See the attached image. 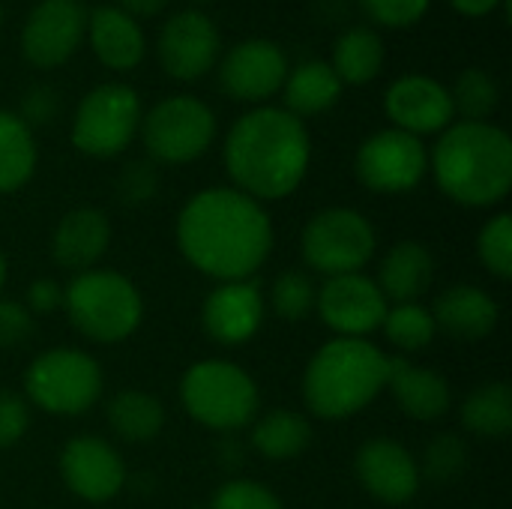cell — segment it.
Masks as SVG:
<instances>
[{
	"mask_svg": "<svg viewBox=\"0 0 512 509\" xmlns=\"http://www.w3.org/2000/svg\"><path fill=\"white\" fill-rule=\"evenodd\" d=\"M183 258L219 282L252 279L273 249V225L261 201L234 186L195 192L177 216Z\"/></svg>",
	"mask_w": 512,
	"mask_h": 509,
	"instance_id": "cell-1",
	"label": "cell"
},
{
	"mask_svg": "<svg viewBox=\"0 0 512 509\" xmlns=\"http://www.w3.org/2000/svg\"><path fill=\"white\" fill-rule=\"evenodd\" d=\"M222 156L234 189L255 201H279L303 183L312 141L300 117L264 105L231 126Z\"/></svg>",
	"mask_w": 512,
	"mask_h": 509,
	"instance_id": "cell-2",
	"label": "cell"
},
{
	"mask_svg": "<svg viewBox=\"0 0 512 509\" xmlns=\"http://www.w3.org/2000/svg\"><path fill=\"white\" fill-rule=\"evenodd\" d=\"M438 189L462 207H495L512 189V141L495 123L462 120L429 156Z\"/></svg>",
	"mask_w": 512,
	"mask_h": 509,
	"instance_id": "cell-3",
	"label": "cell"
},
{
	"mask_svg": "<svg viewBox=\"0 0 512 509\" xmlns=\"http://www.w3.org/2000/svg\"><path fill=\"white\" fill-rule=\"evenodd\" d=\"M387 375L390 357L369 339H330L306 366V408L321 420H348L387 390Z\"/></svg>",
	"mask_w": 512,
	"mask_h": 509,
	"instance_id": "cell-4",
	"label": "cell"
},
{
	"mask_svg": "<svg viewBox=\"0 0 512 509\" xmlns=\"http://www.w3.org/2000/svg\"><path fill=\"white\" fill-rule=\"evenodd\" d=\"M63 309L72 327L99 345L129 339L144 318L138 285L114 270H84L63 288Z\"/></svg>",
	"mask_w": 512,
	"mask_h": 509,
	"instance_id": "cell-5",
	"label": "cell"
},
{
	"mask_svg": "<svg viewBox=\"0 0 512 509\" xmlns=\"http://www.w3.org/2000/svg\"><path fill=\"white\" fill-rule=\"evenodd\" d=\"M180 399L186 414L213 432L249 426L261 405L255 378L228 360H201L189 366L180 384Z\"/></svg>",
	"mask_w": 512,
	"mask_h": 509,
	"instance_id": "cell-6",
	"label": "cell"
},
{
	"mask_svg": "<svg viewBox=\"0 0 512 509\" xmlns=\"http://www.w3.org/2000/svg\"><path fill=\"white\" fill-rule=\"evenodd\" d=\"M27 399L54 417L87 414L102 399V369L78 348H51L24 372Z\"/></svg>",
	"mask_w": 512,
	"mask_h": 509,
	"instance_id": "cell-7",
	"label": "cell"
},
{
	"mask_svg": "<svg viewBox=\"0 0 512 509\" xmlns=\"http://www.w3.org/2000/svg\"><path fill=\"white\" fill-rule=\"evenodd\" d=\"M303 261L330 276L363 273L375 255L378 234L372 222L351 207H327L315 213L303 228Z\"/></svg>",
	"mask_w": 512,
	"mask_h": 509,
	"instance_id": "cell-8",
	"label": "cell"
},
{
	"mask_svg": "<svg viewBox=\"0 0 512 509\" xmlns=\"http://www.w3.org/2000/svg\"><path fill=\"white\" fill-rule=\"evenodd\" d=\"M141 126V99L129 84L111 81L93 87L75 108L72 117V144L93 156L111 159L129 147Z\"/></svg>",
	"mask_w": 512,
	"mask_h": 509,
	"instance_id": "cell-9",
	"label": "cell"
},
{
	"mask_svg": "<svg viewBox=\"0 0 512 509\" xmlns=\"http://www.w3.org/2000/svg\"><path fill=\"white\" fill-rule=\"evenodd\" d=\"M141 141L156 162H195L216 138V114L195 96H168L141 117Z\"/></svg>",
	"mask_w": 512,
	"mask_h": 509,
	"instance_id": "cell-10",
	"label": "cell"
},
{
	"mask_svg": "<svg viewBox=\"0 0 512 509\" xmlns=\"http://www.w3.org/2000/svg\"><path fill=\"white\" fill-rule=\"evenodd\" d=\"M357 180L384 195L411 192L429 171L426 144L402 129H381L369 135L354 159Z\"/></svg>",
	"mask_w": 512,
	"mask_h": 509,
	"instance_id": "cell-11",
	"label": "cell"
},
{
	"mask_svg": "<svg viewBox=\"0 0 512 509\" xmlns=\"http://www.w3.org/2000/svg\"><path fill=\"white\" fill-rule=\"evenodd\" d=\"M321 321L342 339H366L384 324L390 309L387 297L366 273L330 276L315 300Z\"/></svg>",
	"mask_w": 512,
	"mask_h": 509,
	"instance_id": "cell-12",
	"label": "cell"
},
{
	"mask_svg": "<svg viewBox=\"0 0 512 509\" xmlns=\"http://www.w3.org/2000/svg\"><path fill=\"white\" fill-rule=\"evenodd\" d=\"M87 30L81 0H39L21 30V54L36 69L63 66Z\"/></svg>",
	"mask_w": 512,
	"mask_h": 509,
	"instance_id": "cell-13",
	"label": "cell"
},
{
	"mask_svg": "<svg viewBox=\"0 0 512 509\" xmlns=\"http://www.w3.org/2000/svg\"><path fill=\"white\" fill-rule=\"evenodd\" d=\"M219 51H222L219 30L198 9H183L171 15L159 30V42H156L162 69L177 81H195L207 75L219 63Z\"/></svg>",
	"mask_w": 512,
	"mask_h": 509,
	"instance_id": "cell-14",
	"label": "cell"
},
{
	"mask_svg": "<svg viewBox=\"0 0 512 509\" xmlns=\"http://www.w3.org/2000/svg\"><path fill=\"white\" fill-rule=\"evenodd\" d=\"M60 477L66 489L90 504H105L117 498L126 486V465L120 453L93 435L72 438L60 453Z\"/></svg>",
	"mask_w": 512,
	"mask_h": 509,
	"instance_id": "cell-15",
	"label": "cell"
},
{
	"mask_svg": "<svg viewBox=\"0 0 512 509\" xmlns=\"http://www.w3.org/2000/svg\"><path fill=\"white\" fill-rule=\"evenodd\" d=\"M288 78V57L270 39H246L234 45L219 63V84L237 102H261L282 90Z\"/></svg>",
	"mask_w": 512,
	"mask_h": 509,
	"instance_id": "cell-16",
	"label": "cell"
},
{
	"mask_svg": "<svg viewBox=\"0 0 512 509\" xmlns=\"http://www.w3.org/2000/svg\"><path fill=\"white\" fill-rule=\"evenodd\" d=\"M384 111L393 120V129H402L417 138L444 132L456 117L450 90L429 75L396 78L384 93Z\"/></svg>",
	"mask_w": 512,
	"mask_h": 509,
	"instance_id": "cell-17",
	"label": "cell"
},
{
	"mask_svg": "<svg viewBox=\"0 0 512 509\" xmlns=\"http://www.w3.org/2000/svg\"><path fill=\"white\" fill-rule=\"evenodd\" d=\"M354 471L360 486L381 504H408L420 489V465L408 447L393 438H372L357 450Z\"/></svg>",
	"mask_w": 512,
	"mask_h": 509,
	"instance_id": "cell-18",
	"label": "cell"
},
{
	"mask_svg": "<svg viewBox=\"0 0 512 509\" xmlns=\"http://www.w3.org/2000/svg\"><path fill=\"white\" fill-rule=\"evenodd\" d=\"M264 294L252 279H237V282H219L201 309L204 330L213 342L219 345H243L249 342L261 324H264Z\"/></svg>",
	"mask_w": 512,
	"mask_h": 509,
	"instance_id": "cell-19",
	"label": "cell"
},
{
	"mask_svg": "<svg viewBox=\"0 0 512 509\" xmlns=\"http://www.w3.org/2000/svg\"><path fill=\"white\" fill-rule=\"evenodd\" d=\"M111 243V225L102 210L96 207H75L69 210L54 234H51V258L72 273L93 270L99 258L108 252Z\"/></svg>",
	"mask_w": 512,
	"mask_h": 509,
	"instance_id": "cell-20",
	"label": "cell"
},
{
	"mask_svg": "<svg viewBox=\"0 0 512 509\" xmlns=\"http://www.w3.org/2000/svg\"><path fill=\"white\" fill-rule=\"evenodd\" d=\"M435 327L459 342H480L495 333L501 309L480 285H453L432 306Z\"/></svg>",
	"mask_w": 512,
	"mask_h": 509,
	"instance_id": "cell-21",
	"label": "cell"
},
{
	"mask_svg": "<svg viewBox=\"0 0 512 509\" xmlns=\"http://www.w3.org/2000/svg\"><path fill=\"white\" fill-rule=\"evenodd\" d=\"M387 390H393L399 408L420 423H432L441 420L450 405H453V393L444 375L414 366L405 357H390V375H387Z\"/></svg>",
	"mask_w": 512,
	"mask_h": 509,
	"instance_id": "cell-22",
	"label": "cell"
},
{
	"mask_svg": "<svg viewBox=\"0 0 512 509\" xmlns=\"http://www.w3.org/2000/svg\"><path fill=\"white\" fill-rule=\"evenodd\" d=\"M93 54L117 72H129L135 69L144 54H147V39L144 30L135 18H129L123 9L117 6H96L87 15V30Z\"/></svg>",
	"mask_w": 512,
	"mask_h": 509,
	"instance_id": "cell-23",
	"label": "cell"
},
{
	"mask_svg": "<svg viewBox=\"0 0 512 509\" xmlns=\"http://www.w3.org/2000/svg\"><path fill=\"white\" fill-rule=\"evenodd\" d=\"M432 282H435V258L429 246L417 240L396 243L384 255L375 279L387 303H420V297L432 288Z\"/></svg>",
	"mask_w": 512,
	"mask_h": 509,
	"instance_id": "cell-24",
	"label": "cell"
},
{
	"mask_svg": "<svg viewBox=\"0 0 512 509\" xmlns=\"http://www.w3.org/2000/svg\"><path fill=\"white\" fill-rule=\"evenodd\" d=\"M342 81L333 72L330 63L324 60H309L303 66H297L294 72H288L282 90H285V111H291L294 117H315L330 111L339 96H342Z\"/></svg>",
	"mask_w": 512,
	"mask_h": 509,
	"instance_id": "cell-25",
	"label": "cell"
},
{
	"mask_svg": "<svg viewBox=\"0 0 512 509\" xmlns=\"http://www.w3.org/2000/svg\"><path fill=\"white\" fill-rule=\"evenodd\" d=\"M105 414H108V426L114 429V435L129 444H147L165 426L162 402L144 390H120L117 396H111Z\"/></svg>",
	"mask_w": 512,
	"mask_h": 509,
	"instance_id": "cell-26",
	"label": "cell"
},
{
	"mask_svg": "<svg viewBox=\"0 0 512 509\" xmlns=\"http://www.w3.org/2000/svg\"><path fill=\"white\" fill-rule=\"evenodd\" d=\"M312 444V426L303 414L276 408L252 426V447L270 462H288L306 453Z\"/></svg>",
	"mask_w": 512,
	"mask_h": 509,
	"instance_id": "cell-27",
	"label": "cell"
},
{
	"mask_svg": "<svg viewBox=\"0 0 512 509\" xmlns=\"http://www.w3.org/2000/svg\"><path fill=\"white\" fill-rule=\"evenodd\" d=\"M384 39L369 27L345 30L333 45V72L342 84H369L384 69Z\"/></svg>",
	"mask_w": 512,
	"mask_h": 509,
	"instance_id": "cell-28",
	"label": "cell"
},
{
	"mask_svg": "<svg viewBox=\"0 0 512 509\" xmlns=\"http://www.w3.org/2000/svg\"><path fill=\"white\" fill-rule=\"evenodd\" d=\"M33 129L12 111L0 108V195L18 192L36 171Z\"/></svg>",
	"mask_w": 512,
	"mask_h": 509,
	"instance_id": "cell-29",
	"label": "cell"
},
{
	"mask_svg": "<svg viewBox=\"0 0 512 509\" xmlns=\"http://www.w3.org/2000/svg\"><path fill=\"white\" fill-rule=\"evenodd\" d=\"M462 426L480 438L501 441L512 429V390L507 381L480 384L462 402Z\"/></svg>",
	"mask_w": 512,
	"mask_h": 509,
	"instance_id": "cell-30",
	"label": "cell"
},
{
	"mask_svg": "<svg viewBox=\"0 0 512 509\" xmlns=\"http://www.w3.org/2000/svg\"><path fill=\"white\" fill-rule=\"evenodd\" d=\"M381 330L387 333V339L414 354V351H426L435 336H438V327H435V318H432V309L420 306V303H396L387 309L384 315V324Z\"/></svg>",
	"mask_w": 512,
	"mask_h": 509,
	"instance_id": "cell-31",
	"label": "cell"
},
{
	"mask_svg": "<svg viewBox=\"0 0 512 509\" xmlns=\"http://www.w3.org/2000/svg\"><path fill=\"white\" fill-rule=\"evenodd\" d=\"M456 114H462L471 123H489V117L498 111L501 90L498 81L483 69H465L456 78V87L450 90Z\"/></svg>",
	"mask_w": 512,
	"mask_h": 509,
	"instance_id": "cell-32",
	"label": "cell"
},
{
	"mask_svg": "<svg viewBox=\"0 0 512 509\" xmlns=\"http://www.w3.org/2000/svg\"><path fill=\"white\" fill-rule=\"evenodd\" d=\"M315 300H318V288H315V282L306 273L285 270V273L276 276L270 303H273V312L282 321H288V324L306 321L315 312Z\"/></svg>",
	"mask_w": 512,
	"mask_h": 509,
	"instance_id": "cell-33",
	"label": "cell"
},
{
	"mask_svg": "<svg viewBox=\"0 0 512 509\" xmlns=\"http://www.w3.org/2000/svg\"><path fill=\"white\" fill-rule=\"evenodd\" d=\"M468 456H471L468 444H465L459 435L444 432V435H438V438L426 447L420 477H426V480L435 483V486H450V483H456V480L465 474Z\"/></svg>",
	"mask_w": 512,
	"mask_h": 509,
	"instance_id": "cell-34",
	"label": "cell"
},
{
	"mask_svg": "<svg viewBox=\"0 0 512 509\" xmlns=\"http://www.w3.org/2000/svg\"><path fill=\"white\" fill-rule=\"evenodd\" d=\"M477 255L483 261V267L498 276V279H510L512 276V216L510 213H498L492 216L480 234H477Z\"/></svg>",
	"mask_w": 512,
	"mask_h": 509,
	"instance_id": "cell-35",
	"label": "cell"
},
{
	"mask_svg": "<svg viewBox=\"0 0 512 509\" xmlns=\"http://www.w3.org/2000/svg\"><path fill=\"white\" fill-rule=\"evenodd\" d=\"M207 509H285L279 495L255 480H231L216 489Z\"/></svg>",
	"mask_w": 512,
	"mask_h": 509,
	"instance_id": "cell-36",
	"label": "cell"
},
{
	"mask_svg": "<svg viewBox=\"0 0 512 509\" xmlns=\"http://www.w3.org/2000/svg\"><path fill=\"white\" fill-rule=\"evenodd\" d=\"M363 12L384 27H411L423 21L432 0H360Z\"/></svg>",
	"mask_w": 512,
	"mask_h": 509,
	"instance_id": "cell-37",
	"label": "cell"
},
{
	"mask_svg": "<svg viewBox=\"0 0 512 509\" xmlns=\"http://www.w3.org/2000/svg\"><path fill=\"white\" fill-rule=\"evenodd\" d=\"M159 189V174L150 162H129L123 171H120V180H117V195L123 204H144L156 195Z\"/></svg>",
	"mask_w": 512,
	"mask_h": 509,
	"instance_id": "cell-38",
	"label": "cell"
},
{
	"mask_svg": "<svg viewBox=\"0 0 512 509\" xmlns=\"http://www.w3.org/2000/svg\"><path fill=\"white\" fill-rule=\"evenodd\" d=\"M30 429V405L9 390H0V450L15 447Z\"/></svg>",
	"mask_w": 512,
	"mask_h": 509,
	"instance_id": "cell-39",
	"label": "cell"
},
{
	"mask_svg": "<svg viewBox=\"0 0 512 509\" xmlns=\"http://www.w3.org/2000/svg\"><path fill=\"white\" fill-rule=\"evenodd\" d=\"M33 333V315L24 303L0 297V348H18Z\"/></svg>",
	"mask_w": 512,
	"mask_h": 509,
	"instance_id": "cell-40",
	"label": "cell"
},
{
	"mask_svg": "<svg viewBox=\"0 0 512 509\" xmlns=\"http://www.w3.org/2000/svg\"><path fill=\"white\" fill-rule=\"evenodd\" d=\"M57 105H60L57 93H54L51 87L39 84V87H30V90L24 93V99H21V114H18V117H21L27 126H42V123H48V120L54 117Z\"/></svg>",
	"mask_w": 512,
	"mask_h": 509,
	"instance_id": "cell-41",
	"label": "cell"
},
{
	"mask_svg": "<svg viewBox=\"0 0 512 509\" xmlns=\"http://www.w3.org/2000/svg\"><path fill=\"white\" fill-rule=\"evenodd\" d=\"M24 306L30 315H51L54 309L63 306V288L54 279H36L27 285Z\"/></svg>",
	"mask_w": 512,
	"mask_h": 509,
	"instance_id": "cell-42",
	"label": "cell"
},
{
	"mask_svg": "<svg viewBox=\"0 0 512 509\" xmlns=\"http://www.w3.org/2000/svg\"><path fill=\"white\" fill-rule=\"evenodd\" d=\"M171 0H117V9H123L129 18H153L159 15Z\"/></svg>",
	"mask_w": 512,
	"mask_h": 509,
	"instance_id": "cell-43",
	"label": "cell"
},
{
	"mask_svg": "<svg viewBox=\"0 0 512 509\" xmlns=\"http://www.w3.org/2000/svg\"><path fill=\"white\" fill-rule=\"evenodd\" d=\"M450 3H453V9H459L468 18H483L489 12H495L504 0H450Z\"/></svg>",
	"mask_w": 512,
	"mask_h": 509,
	"instance_id": "cell-44",
	"label": "cell"
},
{
	"mask_svg": "<svg viewBox=\"0 0 512 509\" xmlns=\"http://www.w3.org/2000/svg\"><path fill=\"white\" fill-rule=\"evenodd\" d=\"M6 273H9V267H6V255L0 252V291H3V285H6Z\"/></svg>",
	"mask_w": 512,
	"mask_h": 509,
	"instance_id": "cell-45",
	"label": "cell"
},
{
	"mask_svg": "<svg viewBox=\"0 0 512 509\" xmlns=\"http://www.w3.org/2000/svg\"><path fill=\"white\" fill-rule=\"evenodd\" d=\"M0 21H3V9H0Z\"/></svg>",
	"mask_w": 512,
	"mask_h": 509,
	"instance_id": "cell-46",
	"label": "cell"
}]
</instances>
